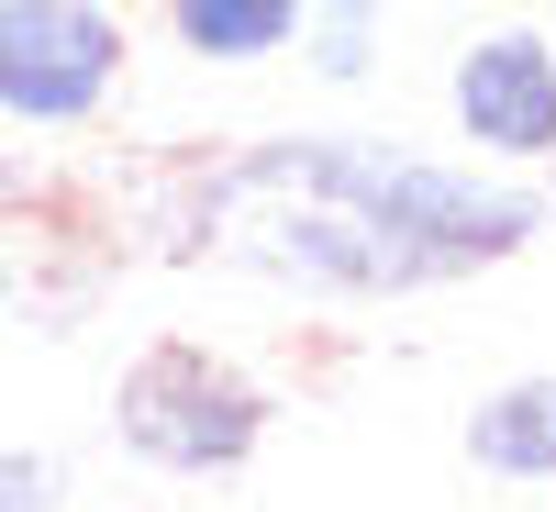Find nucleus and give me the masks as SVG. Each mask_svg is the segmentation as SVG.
Segmentation results:
<instances>
[{
    "label": "nucleus",
    "instance_id": "obj_2",
    "mask_svg": "<svg viewBox=\"0 0 556 512\" xmlns=\"http://www.w3.org/2000/svg\"><path fill=\"white\" fill-rule=\"evenodd\" d=\"M112 424H123V446L146 457V469H167V479H235L245 457L267 446V390L245 379L235 357L167 335V346H146V357L112 379Z\"/></svg>",
    "mask_w": 556,
    "mask_h": 512
},
{
    "label": "nucleus",
    "instance_id": "obj_3",
    "mask_svg": "<svg viewBox=\"0 0 556 512\" xmlns=\"http://www.w3.org/2000/svg\"><path fill=\"white\" fill-rule=\"evenodd\" d=\"M123 12L112 0H0V123L78 134L123 89Z\"/></svg>",
    "mask_w": 556,
    "mask_h": 512
},
{
    "label": "nucleus",
    "instance_id": "obj_8",
    "mask_svg": "<svg viewBox=\"0 0 556 512\" xmlns=\"http://www.w3.org/2000/svg\"><path fill=\"white\" fill-rule=\"evenodd\" d=\"M0 512H56V457H0Z\"/></svg>",
    "mask_w": 556,
    "mask_h": 512
},
{
    "label": "nucleus",
    "instance_id": "obj_5",
    "mask_svg": "<svg viewBox=\"0 0 556 512\" xmlns=\"http://www.w3.org/2000/svg\"><path fill=\"white\" fill-rule=\"evenodd\" d=\"M167 12V45L178 57H201V67H267V57H290V34L312 0H156Z\"/></svg>",
    "mask_w": 556,
    "mask_h": 512
},
{
    "label": "nucleus",
    "instance_id": "obj_7",
    "mask_svg": "<svg viewBox=\"0 0 556 512\" xmlns=\"http://www.w3.org/2000/svg\"><path fill=\"white\" fill-rule=\"evenodd\" d=\"M290 45H301V67H312V78L356 89L367 67H379V0H312Z\"/></svg>",
    "mask_w": 556,
    "mask_h": 512
},
{
    "label": "nucleus",
    "instance_id": "obj_9",
    "mask_svg": "<svg viewBox=\"0 0 556 512\" xmlns=\"http://www.w3.org/2000/svg\"><path fill=\"white\" fill-rule=\"evenodd\" d=\"M545 178H556V157H545Z\"/></svg>",
    "mask_w": 556,
    "mask_h": 512
},
{
    "label": "nucleus",
    "instance_id": "obj_4",
    "mask_svg": "<svg viewBox=\"0 0 556 512\" xmlns=\"http://www.w3.org/2000/svg\"><path fill=\"white\" fill-rule=\"evenodd\" d=\"M445 112L479 146V167H545L556 157V45L534 23H501L479 45H456Z\"/></svg>",
    "mask_w": 556,
    "mask_h": 512
},
{
    "label": "nucleus",
    "instance_id": "obj_1",
    "mask_svg": "<svg viewBox=\"0 0 556 512\" xmlns=\"http://www.w3.org/2000/svg\"><path fill=\"white\" fill-rule=\"evenodd\" d=\"M235 167H245V178H290V190L345 201L379 246L412 257V278H424V290L479 278V267H501V257H523L534 223H545V201L523 190L513 167L401 157V146H379V134H267V146H245Z\"/></svg>",
    "mask_w": 556,
    "mask_h": 512
},
{
    "label": "nucleus",
    "instance_id": "obj_6",
    "mask_svg": "<svg viewBox=\"0 0 556 512\" xmlns=\"http://www.w3.org/2000/svg\"><path fill=\"white\" fill-rule=\"evenodd\" d=\"M468 457H479L490 479H556V367L501 379V390L468 412Z\"/></svg>",
    "mask_w": 556,
    "mask_h": 512
}]
</instances>
